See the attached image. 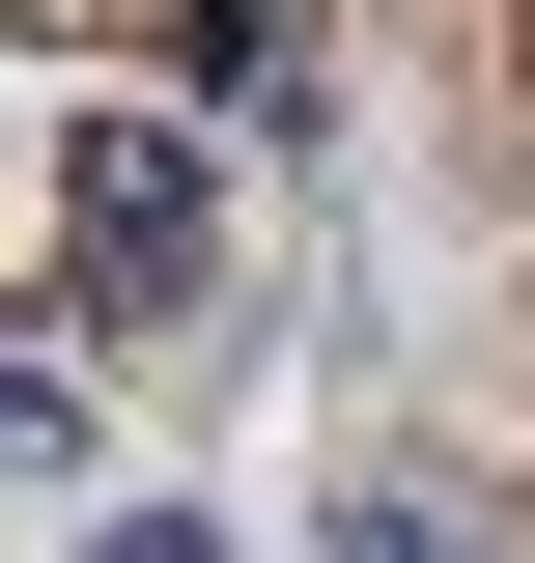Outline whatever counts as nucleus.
<instances>
[{
	"label": "nucleus",
	"instance_id": "1",
	"mask_svg": "<svg viewBox=\"0 0 535 563\" xmlns=\"http://www.w3.org/2000/svg\"><path fill=\"white\" fill-rule=\"evenodd\" d=\"M85 254L170 282V254H198V169H170V141H85Z\"/></svg>",
	"mask_w": 535,
	"mask_h": 563
}]
</instances>
